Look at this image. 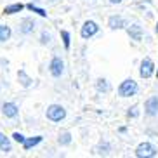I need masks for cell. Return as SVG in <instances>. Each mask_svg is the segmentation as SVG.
Here are the masks:
<instances>
[{
    "label": "cell",
    "instance_id": "3957f363",
    "mask_svg": "<svg viewBox=\"0 0 158 158\" xmlns=\"http://www.w3.org/2000/svg\"><path fill=\"white\" fill-rule=\"evenodd\" d=\"M155 155H156V148L151 143H143L135 149V156L139 158H149V156H155Z\"/></svg>",
    "mask_w": 158,
    "mask_h": 158
},
{
    "label": "cell",
    "instance_id": "5b68a950",
    "mask_svg": "<svg viewBox=\"0 0 158 158\" xmlns=\"http://www.w3.org/2000/svg\"><path fill=\"white\" fill-rule=\"evenodd\" d=\"M139 73H141V77H143V78H149V77H151V75L155 73V64H153V61L149 59V57L143 59Z\"/></svg>",
    "mask_w": 158,
    "mask_h": 158
},
{
    "label": "cell",
    "instance_id": "44dd1931",
    "mask_svg": "<svg viewBox=\"0 0 158 158\" xmlns=\"http://www.w3.org/2000/svg\"><path fill=\"white\" fill-rule=\"evenodd\" d=\"M12 137H14V141H18V143H21V144L26 141V137H24L23 134H19V132H14V134H12Z\"/></svg>",
    "mask_w": 158,
    "mask_h": 158
},
{
    "label": "cell",
    "instance_id": "d6986e66",
    "mask_svg": "<svg viewBox=\"0 0 158 158\" xmlns=\"http://www.w3.org/2000/svg\"><path fill=\"white\" fill-rule=\"evenodd\" d=\"M28 9H30V10H33V12H37V14H40L42 18H45V16H47V12H45V10H44V9H40V7H35L33 4H30V5H28Z\"/></svg>",
    "mask_w": 158,
    "mask_h": 158
},
{
    "label": "cell",
    "instance_id": "5bb4252c",
    "mask_svg": "<svg viewBox=\"0 0 158 158\" xmlns=\"http://www.w3.org/2000/svg\"><path fill=\"white\" fill-rule=\"evenodd\" d=\"M129 35L134 38V40H141V28H139V26H130Z\"/></svg>",
    "mask_w": 158,
    "mask_h": 158
},
{
    "label": "cell",
    "instance_id": "8fae6325",
    "mask_svg": "<svg viewBox=\"0 0 158 158\" xmlns=\"http://www.w3.org/2000/svg\"><path fill=\"white\" fill-rule=\"evenodd\" d=\"M38 143H42V135H35V137H31V139H26L23 143V148L24 149H31L33 146H37Z\"/></svg>",
    "mask_w": 158,
    "mask_h": 158
},
{
    "label": "cell",
    "instance_id": "cb8c5ba5",
    "mask_svg": "<svg viewBox=\"0 0 158 158\" xmlns=\"http://www.w3.org/2000/svg\"><path fill=\"white\" fill-rule=\"evenodd\" d=\"M110 2H111V4H120L122 0H110Z\"/></svg>",
    "mask_w": 158,
    "mask_h": 158
},
{
    "label": "cell",
    "instance_id": "603a6c76",
    "mask_svg": "<svg viewBox=\"0 0 158 158\" xmlns=\"http://www.w3.org/2000/svg\"><path fill=\"white\" fill-rule=\"evenodd\" d=\"M49 40H51V37H49L47 33H44V35H42V44H47Z\"/></svg>",
    "mask_w": 158,
    "mask_h": 158
},
{
    "label": "cell",
    "instance_id": "277c9868",
    "mask_svg": "<svg viewBox=\"0 0 158 158\" xmlns=\"http://www.w3.org/2000/svg\"><path fill=\"white\" fill-rule=\"evenodd\" d=\"M98 30H99V26L94 21H87V23H84V26L80 30V35H82V38H90L98 33Z\"/></svg>",
    "mask_w": 158,
    "mask_h": 158
},
{
    "label": "cell",
    "instance_id": "ac0fdd59",
    "mask_svg": "<svg viewBox=\"0 0 158 158\" xmlns=\"http://www.w3.org/2000/svg\"><path fill=\"white\" fill-rule=\"evenodd\" d=\"M70 143H71V135L68 134V132L59 135V144H70Z\"/></svg>",
    "mask_w": 158,
    "mask_h": 158
},
{
    "label": "cell",
    "instance_id": "2e32d148",
    "mask_svg": "<svg viewBox=\"0 0 158 158\" xmlns=\"http://www.w3.org/2000/svg\"><path fill=\"white\" fill-rule=\"evenodd\" d=\"M18 77L21 78V84H23V87H30V84H31V80H30L28 77H26V73H24V71H19V73H18Z\"/></svg>",
    "mask_w": 158,
    "mask_h": 158
},
{
    "label": "cell",
    "instance_id": "9c48e42d",
    "mask_svg": "<svg viewBox=\"0 0 158 158\" xmlns=\"http://www.w3.org/2000/svg\"><path fill=\"white\" fill-rule=\"evenodd\" d=\"M110 26H111L113 30H120L125 26V21L120 18V16H111L110 18Z\"/></svg>",
    "mask_w": 158,
    "mask_h": 158
},
{
    "label": "cell",
    "instance_id": "d4e9b609",
    "mask_svg": "<svg viewBox=\"0 0 158 158\" xmlns=\"http://www.w3.org/2000/svg\"><path fill=\"white\" fill-rule=\"evenodd\" d=\"M156 33H158V24H156Z\"/></svg>",
    "mask_w": 158,
    "mask_h": 158
},
{
    "label": "cell",
    "instance_id": "484cf974",
    "mask_svg": "<svg viewBox=\"0 0 158 158\" xmlns=\"http://www.w3.org/2000/svg\"><path fill=\"white\" fill-rule=\"evenodd\" d=\"M156 77H158V71H156Z\"/></svg>",
    "mask_w": 158,
    "mask_h": 158
},
{
    "label": "cell",
    "instance_id": "ffe728a7",
    "mask_svg": "<svg viewBox=\"0 0 158 158\" xmlns=\"http://www.w3.org/2000/svg\"><path fill=\"white\" fill-rule=\"evenodd\" d=\"M61 35H63V42H64V47L68 49V47H70V33H68V31H63Z\"/></svg>",
    "mask_w": 158,
    "mask_h": 158
},
{
    "label": "cell",
    "instance_id": "52a82bcc",
    "mask_svg": "<svg viewBox=\"0 0 158 158\" xmlns=\"http://www.w3.org/2000/svg\"><path fill=\"white\" fill-rule=\"evenodd\" d=\"M144 108H146V113H148L149 116L156 115V113H158V98H156V96L149 98L148 101H146V104H144Z\"/></svg>",
    "mask_w": 158,
    "mask_h": 158
},
{
    "label": "cell",
    "instance_id": "8992f818",
    "mask_svg": "<svg viewBox=\"0 0 158 158\" xmlns=\"http://www.w3.org/2000/svg\"><path fill=\"white\" fill-rule=\"evenodd\" d=\"M51 75L52 77H61L63 75V71H64V63H63V59L61 57H54V59L51 61Z\"/></svg>",
    "mask_w": 158,
    "mask_h": 158
},
{
    "label": "cell",
    "instance_id": "7a4b0ae2",
    "mask_svg": "<svg viewBox=\"0 0 158 158\" xmlns=\"http://www.w3.org/2000/svg\"><path fill=\"white\" fill-rule=\"evenodd\" d=\"M64 116H66L64 108L59 106V104H51V106L47 108V118H49V120H52V122H61Z\"/></svg>",
    "mask_w": 158,
    "mask_h": 158
},
{
    "label": "cell",
    "instance_id": "e0dca14e",
    "mask_svg": "<svg viewBox=\"0 0 158 158\" xmlns=\"http://www.w3.org/2000/svg\"><path fill=\"white\" fill-rule=\"evenodd\" d=\"M98 90L108 92V90H110V84H108L106 80H98Z\"/></svg>",
    "mask_w": 158,
    "mask_h": 158
},
{
    "label": "cell",
    "instance_id": "4fadbf2b",
    "mask_svg": "<svg viewBox=\"0 0 158 158\" xmlns=\"http://www.w3.org/2000/svg\"><path fill=\"white\" fill-rule=\"evenodd\" d=\"M10 38V28L5 24H0V42H5Z\"/></svg>",
    "mask_w": 158,
    "mask_h": 158
},
{
    "label": "cell",
    "instance_id": "6da1fadb",
    "mask_svg": "<svg viewBox=\"0 0 158 158\" xmlns=\"http://www.w3.org/2000/svg\"><path fill=\"white\" fill-rule=\"evenodd\" d=\"M135 92H137V84L130 78L123 80L120 84V87H118V94H120L122 98H130V96H134Z\"/></svg>",
    "mask_w": 158,
    "mask_h": 158
},
{
    "label": "cell",
    "instance_id": "ba28073f",
    "mask_svg": "<svg viewBox=\"0 0 158 158\" xmlns=\"http://www.w3.org/2000/svg\"><path fill=\"white\" fill-rule=\"evenodd\" d=\"M2 111H4L5 116H9V118H14L18 115V106H16L14 102H4V106H2Z\"/></svg>",
    "mask_w": 158,
    "mask_h": 158
},
{
    "label": "cell",
    "instance_id": "30bf717a",
    "mask_svg": "<svg viewBox=\"0 0 158 158\" xmlns=\"http://www.w3.org/2000/svg\"><path fill=\"white\" fill-rule=\"evenodd\" d=\"M0 151H4V153H9L10 151V141H9V137L5 134H2V132H0Z\"/></svg>",
    "mask_w": 158,
    "mask_h": 158
},
{
    "label": "cell",
    "instance_id": "9a60e30c",
    "mask_svg": "<svg viewBox=\"0 0 158 158\" xmlns=\"http://www.w3.org/2000/svg\"><path fill=\"white\" fill-rule=\"evenodd\" d=\"M33 30V21L31 19H24L23 21V28H21V31L23 33H30Z\"/></svg>",
    "mask_w": 158,
    "mask_h": 158
},
{
    "label": "cell",
    "instance_id": "7402d4cb",
    "mask_svg": "<svg viewBox=\"0 0 158 158\" xmlns=\"http://www.w3.org/2000/svg\"><path fill=\"white\" fill-rule=\"evenodd\" d=\"M137 115H139V111H137V108H132V110H130V111H129V116H137Z\"/></svg>",
    "mask_w": 158,
    "mask_h": 158
},
{
    "label": "cell",
    "instance_id": "7c38bea8",
    "mask_svg": "<svg viewBox=\"0 0 158 158\" xmlns=\"http://www.w3.org/2000/svg\"><path fill=\"white\" fill-rule=\"evenodd\" d=\"M24 5L23 4H10L4 9V14H16V12H21Z\"/></svg>",
    "mask_w": 158,
    "mask_h": 158
}]
</instances>
